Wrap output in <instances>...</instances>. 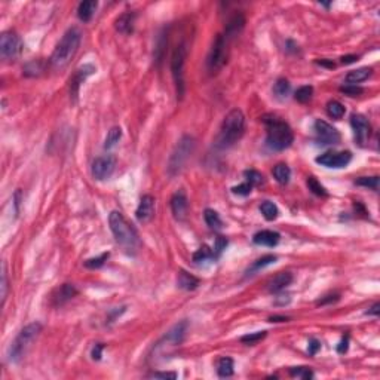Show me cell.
<instances>
[{
	"mask_svg": "<svg viewBox=\"0 0 380 380\" xmlns=\"http://www.w3.org/2000/svg\"><path fill=\"white\" fill-rule=\"evenodd\" d=\"M108 224L111 233L115 236L116 242L128 253V254H134L138 251V248L141 247V241L140 236L137 233V231L132 227V224H129L127 221V218L124 217V214L121 211H111L108 215Z\"/></svg>",
	"mask_w": 380,
	"mask_h": 380,
	"instance_id": "1",
	"label": "cell"
},
{
	"mask_svg": "<svg viewBox=\"0 0 380 380\" xmlns=\"http://www.w3.org/2000/svg\"><path fill=\"white\" fill-rule=\"evenodd\" d=\"M81 41H82V33L78 28H70L64 33L63 39L58 42V45L55 46L49 58L51 67L55 71L64 70L71 63V60L74 58L76 52H78L81 46Z\"/></svg>",
	"mask_w": 380,
	"mask_h": 380,
	"instance_id": "2",
	"label": "cell"
},
{
	"mask_svg": "<svg viewBox=\"0 0 380 380\" xmlns=\"http://www.w3.org/2000/svg\"><path fill=\"white\" fill-rule=\"evenodd\" d=\"M263 122L266 125V144L271 150H285L294 141V134L290 125L276 116H264Z\"/></svg>",
	"mask_w": 380,
	"mask_h": 380,
	"instance_id": "3",
	"label": "cell"
},
{
	"mask_svg": "<svg viewBox=\"0 0 380 380\" xmlns=\"http://www.w3.org/2000/svg\"><path fill=\"white\" fill-rule=\"evenodd\" d=\"M245 131V116L239 108H233L226 115L221 129H220V137L218 143L221 147H231L233 146Z\"/></svg>",
	"mask_w": 380,
	"mask_h": 380,
	"instance_id": "4",
	"label": "cell"
},
{
	"mask_svg": "<svg viewBox=\"0 0 380 380\" xmlns=\"http://www.w3.org/2000/svg\"><path fill=\"white\" fill-rule=\"evenodd\" d=\"M42 331V324L41 322H31L28 325H25L18 336L15 337V340L11 343L9 351H8V358L11 362H18L27 352V349L31 346L33 341L37 338V336Z\"/></svg>",
	"mask_w": 380,
	"mask_h": 380,
	"instance_id": "5",
	"label": "cell"
},
{
	"mask_svg": "<svg viewBox=\"0 0 380 380\" xmlns=\"http://www.w3.org/2000/svg\"><path fill=\"white\" fill-rule=\"evenodd\" d=\"M187 58V48L184 43H180L175 46L172 55H171V74L174 79L175 85V94L177 98L181 100L186 92V85H184V64Z\"/></svg>",
	"mask_w": 380,
	"mask_h": 380,
	"instance_id": "6",
	"label": "cell"
},
{
	"mask_svg": "<svg viewBox=\"0 0 380 380\" xmlns=\"http://www.w3.org/2000/svg\"><path fill=\"white\" fill-rule=\"evenodd\" d=\"M193 148H195V140L192 137L186 135L178 141V144L175 146L172 155H171L169 164H168V171L171 175H175L183 169L184 164L187 162L190 155H192Z\"/></svg>",
	"mask_w": 380,
	"mask_h": 380,
	"instance_id": "7",
	"label": "cell"
},
{
	"mask_svg": "<svg viewBox=\"0 0 380 380\" xmlns=\"http://www.w3.org/2000/svg\"><path fill=\"white\" fill-rule=\"evenodd\" d=\"M22 51V41L15 31H3L0 36V55L6 61L17 60Z\"/></svg>",
	"mask_w": 380,
	"mask_h": 380,
	"instance_id": "8",
	"label": "cell"
},
{
	"mask_svg": "<svg viewBox=\"0 0 380 380\" xmlns=\"http://www.w3.org/2000/svg\"><path fill=\"white\" fill-rule=\"evenodd\" d=\"M227 43L229 41L223 34H218L207 58V65L211 73L218 71L227 61Z\"/></svg>",
	"mask_w": 380,
	"mask_h": 380,
	"instance_id": "9",
	"label": "cell"
},
{
	"mask_svg": "<svg viewBox=\"0 0 380 380\" xmlns=\"http://www.w3.org/2000/svg\"><path fill=\"white\" fill-rule=\"evenodd\" d=\"M317 164L325 167V168H345L351 161H352V153L351 151H325L321 156H318Z\"/></svg>",
	"mask_w": 380,
	"mask_h": 380,
	"instance_id": "10",
	"label": "cell"
},
{
	"mask_svg": "<svg viewBox=\"0 0 380 380\" xmlns=\"http://www.w3.org/2000/svg\"><path fill=\"white\" fill-rule=\"evenodd\" d=\"M314 129H315V134H317V140L319 144H324V146H333V144H338L340 143V132L333 127L330 125L328 122L322 121V119H318L314 125Z\"/></svg>",
	"mask_w": 380,
	"mask_h": 380,
	"instance_id": "11",
	"label": "cell"
},
{
	"mask_svg": "<svg viewBox=\"0 0 380 380\" xmlns=\"http://www.w3.org/2000/svg\"><path fill=\"white\" fill-rule=\"evenodd\" d=\"M116 168V158L111 155H104L97 158L92 162V177L98 181L107 180L111 177V174L115 172Z\"/></svg>",
	"mask_w": 380,
	"mask_h": 380,
	"instance_id": "12",
	"label": "cell"
},
{
	"mask_svg": "<svg viewBox=\"0 0 380 380\" xmlns=\"http://www.w3.org/2000/svg\"><path fill=\"white\" fill-rule=\"evenodd\" d=\"M351 127L354 129V135L357 143H359L361 146L368 140L370 132H371V127L370 122L367 121V118L364 115H359V113H355V115L351 116Z\"/></svg>",
	"mask_w": 380,
	"mask_h": 380,
	"instance_id": "13",
	"label": "cell"
},
{
	"mask_svg": "<svg viewBox=\"0 0 380 380\" xmlns=\"http://www.w3.org/2000/svg\"><path fill=\"white\" fill-rule=\"evenodd\" d=\"M156 210V201L151 195H144L140 199V204L135 211V217L140 223H148L155 215Z\"/></svg>",
	"mask_w": 380,
	"mask_h": 380,
	"instance_id": "14",
	"label": "cell"
},
{
	"mask_svg": "<svg viewBox=\"0 0 380 380\" xmlns=\"http://www.w3.org/2000/svg\"><path fill=\"white\" fill-rule=\"evenodd\" d=\"M186 331H187V322L186 321H181L178 324H175L165 336L164 338L159 341L158 345H167V346H177L180 345L184 336H186Z\"/></svg>",
	"mask_w": 380,
	"mask_h": 380,
	"instance_id": "15",
	"label": "cell"
},
{
	"mask_svg": "<svg viewBox=\"0 0 380 380\" xmlns=\"http://www.w3.org/2000/svg\"><path fill=\"white\" fill-rule=\"evenodd\" d=\"M171 210L177 220H184L189 210V201L184 193V190H178L171 198Z\"/></svg>",
	"mask_w": 380,
	"mask_h": 380,
	"instance_id": "16",
	"label": "cell"
},
{
	"mask_svg": "<svg viewBox=\"0 0 380 380\" xmlns=\"http://www.w3.org/2000/svg\"><path fill=\"white\" fill-rule=\"evenodd\" d=\"M95 71H97V68H95L92 64H85V65H82L81 68L76 70L74 78H73V81L70 82V84H71V86H70V94H71L73 98L78 97V92H79V86H81V84L88 78V76L94 74Z\"/></svg>",
	"mask_w": 380,
	"mask_h": 380,
	"instance_id": "17",
	"label": "cell"
},
{
	"mask_svg": "<svg viewBox=\"0 0 380 380\" xmlns=\"http://www.w3.org/2000/svg\"><path fill=\"white\" fill-rule=\"evenodd\" d=\"M245 27V17L241 14V12H236L231 17V20L227 21L226 24V30H224V37L227 41L233 39V37H236Z\"/></svg>",
	"mask_w": 380,
	"mask_h": 380,
	"instance_id": "18",
	"label": "cell"
},
{
	"mask_svg": "<svg viewBox=\"0 0 380 380\" xmlns=\"http://www.w3.org/2000/svg\"><path fill=\"white\" fill-rule=\"evenodd\" d=\"M279 239H281L279 233L274 231H260L253 236V242L261 247H276Z\"/></svg>",
	"mask_w": 380,
	"mask_h": 380,
	"instance_id": "19",
	"label": "cell"
},
{
	"mask_svg": "<svg viewBox=\"0 0 380 380\" xmlns=\"http://www.w3.org/2000/svg\"><path fill=\"white\" fill-rule=\"evenodd\" d=\"M76 294H78V290L73 284H63L54 294L52 301L55 306H61L64 303H67L68 300H71Z\"/></svg>",
	"mask_w": 380,
	"mask_h": 380,
	"instance_id": "20",
	"label": "cell"
},
{
	"mask_svg": "<svg viewBox=\"0 0 380 380\" xmlns=\"http://www.w3.org/2000/svg\"><path fill=\"white\" fill-rule=\"evenodd\" d=\"M293 282V275L290 272H281L276 276H274L269 282V291L271 293H281Z\"/></svg>",
	"mask_w": 380,
	"mask_h": 380,
	"instance_id": "21",
	"label": "cell"
},
{
	"mask_svg": "<svg viewBox=\"0 0 380 380\" xmlns=\"http://www.w3.org/2000/svg\"><path fill=\"white\" fill-rule=\"evenodd\" d=\"M134 22H135V14L132 12H125L122 14L116 22H115V27L119 33L122 34H131L134 31Z\"/></svg>",
	"mask_w": 380,
	"mask_h": 380,
	"instance_id": "22",
	"label": "cell"
},
{
	"mask_svg": "<svg viewBox=\"0 0 380 380\" xmlns=\"http://www.w3.org/2000/svg\"><path fill=\"white\" fill-rule=\"evenodd\" d=\"M199 284H201V281H199L196 276L187 274L186 271H180V274H178V276H177V285H178V288L186 290V291H193V290H196V288L199 287Z\"/></svg>",
	"mask_w": 380,
	"mask_h": 380,
	"instance_id": "23",
	"label": "cell"
},
{
	"mask_svg": "<svg viewBox=\"0 0 380 380\" xmlns=\"http://www.w3.org/2000/svg\"><path fill=\"white\" fill-rule=\"evenodd\" d=\"M373 73V68L371 67H361V68H357V70H352L346 74L345 78V82L348 85H357L359 82H364L367 81L370 76Z\"/></svg>",
	"mask_w": 380,
	"mask_h": 380,
	"instance_id": "24",
	"label": "cell"
},
{
	"mask_svg": "<svg viewBox=\"0 0 380 380\" xmlns=\"http://www.w3.org/2000/svg\"><path fill=\"white\" fill-rule=\"evenodd\" d=\"M98 8V2H95V0H86V2H82L78 8V17L81 21L84 22H88L92 20L95 11Z\"/></svg>",
	"mask_w": 380,
	"mask_h": 380,
	"instance_id": "25",
	"label": "cell"
},
{
	"mask_svg": "<svg viewBox=\"0 0 380 380\" xmlns=\"http://www.w3.org/2000/svg\"><path fill=\"white\" fill-rule=\"evenodd\" d=\"M217 374L220 377H231L233 376V359L229 357H223L217 362Z\"/></svg>",
	"mask_w": 380,
	"mask_h": 380,
	"instance_id": "26",
	"label": "cell"
},
{
	"mask_svg": "<svg viewBox=\"0 0 380 380\" xmlns=\"http://www.w3.org/2000/svg\"><path fill=\"white\" fill-rule=\"evenodd\" d=\"M204 218H205V223L210 226V229L212 231H220L223 227V221L218 215L217 211L211 210V208H207L205 212H204Z\"/></svg>",
	"mask_w": 380,
	"mask_h": 380,
	"instance_id": "27",
	"label": "cell"
},
{
	"mask_svg": "<svg viewBox=\"0 0 380 380\" xmlns=\"http://www.w3.org/2000/svg\"><path fill=\"white\" fill-rule=\"evenodd\" d=\"M327 113H328V116L333 118V119H341V118L345 116L346 108H345V106L341 104L340 101L331 100V101H328V104H327Z\"/></svg>",
	"mask_w": 380,
	"mask_h": 380,
	"instance_id": "28",
	"label": "cell"
},
{
	"mask_svg": "<svg viewBox=\"0 0 380 380\" xmlns=\"http://www.w3.org/2000/svg\"><path fill=\"white\" fill-rule=\"evenodd\" d=\"M274 177L279 184H287L291 178V169L287 164H278L274 168Z\"/></svg>",
	"mask_w": 380,
	"mask_h": 380,
	"instance_id": "29",
	"label": "cell"
},
{
	"mask_svg": "<svg viewBox=\"0 0 380 380\" xmlns=\"http://www.w3.org/2000/svg\"><path fill=\"white\" fill-rule=\"evenodd\" d=\"M290 91H291V85H290V82H288L287 79H284V78L278 79L276 84L274 85V94H275V97H276L278 100H285V98L288 97Z\"/></svg>",
	"mask_w": 380,
	"mask_h": 380,
	"instance_id": "30",
	"label": "cell"
},
{
	"mask_svg": "<svg viewBox=\"0 0 380 380\" xmlns=\"http://www.w3.org/2000/svg\"><path fill=\"white\" fill-rule=\"evenodd\" d=\"M260 211H261L263 217H264L266 220H269V221H274V220L278 217V214H279L278 207H276L274 202H271V201H264V202H261V205H260Z\"/></svg>",
	"mask_w": 380,
	"mask_h": 380,
	"instance_id": "31",
	"label": "cell"
},
{
	"mask_svg": "<svg viewBox=\"0 0 380 380\" xmlns=\"http://www.w3.org/2000/svg\"><path fill=\"white\" fill-rule=\"evenodd\" d=\"M121 138H122V129L119 127H113L107 132V137H106V141H104V148H113L119 143Z\"/></svg>",
	"mask_w": 380,
	"mask_h": 380,
	"instance_id": "32",
	"label": "cell"
},
{
	"mask_svg": "<svg viewBox=\"0 0 380 380\" xmlns=\"http://www.w3.org/2000/svg\"><path fill=\"white\" fill-rule=\"evenodd\" d=\"M217 255L214 254V250L208 248L207 245H204L202 248H199L195 254H193V261L195 263H205V261H210V260H215Z\"/></svg>",
	"mask_w": 380,
	"mask_h": 380,
	"instance_id": "33",
	"label": "cell"
},
{
	"mask_svg": "<svg viewBox=\"0 0 380 380\" xmlns=\"http://www.w3.org/2000/svg\"><path fill=\"white\" fill-rule=\"evenodd\" d=\"M276 261V257L275 255H264V257H261V258H258V260H255L254 263H253V266H251V269H248V275H253V272H257V271H260V269H263V268H266V266H269V264H272V263H275Z\"/></svg>",
	"mask_w": 380,
	"mask_h": 380,
	"instance_id": "34",
	"label": "cell"
},
{
	"mask_svg": "<svg viewBox=\"0 0 380 380\" xmlns=\"http://www.w3.org/2000/svg\"><path fill=\"white\" fill-rule=\"evenodd\" d=\"M312 94H314V88L312 86H301V88H298L296 91L294 98L298 103H308L312 98Z\"/></svg>",
	"mask_w": 380,
	"mask_h": 380,
	"instance_id": "35",
	"label": "cell"
},
{
	"mask_svg": "<svg viewBox=\"0 0 380 380\" xmlns=\"http://www.w3.org/2000/svg\"><path fill=\"white\" fill-rule=\"evenodd\" d=\"M108 257H110V254H108V253H104V254H101V255H98V257L88 258V260L85 261V268H88V269H98V268H101V266L107 261Z\"/></svg>",
	"mask_w": 380,
	"mask_h": 380,
	"instance_id": "36",
	"label": "cell"
},
{
	"mask_svg": "<svg viewBox=\"0 0 380 380\" xmlns=\"http://www.w3.org/2000/svg\"><path fill=\"white\" fill-rule=\"evenodd\" d=\"M308 187H309V190H312V192H314L315 195H318V196H327V195H328L327 190H325V187H324L315 177H309V178H308Z\"/></svg>",
	"mask_w": 380,
	"mask_h": 380,
	"instance_id": "37",
	"label": "cell"
},
{
	"mask_svg": "<svg viewBox=\"0 0 380 380\" xmlns=\"http://www.w3.org/2000/svg\"><path fill=\"white\" fill-rule=\"evenodd\" d=\"M355 184L362 186V187H368L371 190H379V177H359L358 180H355Z\"/></svg>",
	"mask_w": 380,
	"mask_h": 380,
	"instance_id": "38",
	"label": "cell"
},
{
	"mask_svg": "<svg viewBox=\"0 0 380 380\" xmlns=\"http://www.w3.org/2000/svg\"><path fill=\"white\" fill-rule=\"evenodd\" d=\"M266 337V331H255V333H250L247 336L241 337V341L245 345H255L260 340H263Z\"/></svg>",
	"mask_w": 380,
	"mask_h": 380,
	"instance_id": "39",
	"label": "cell"
},
{
	"mask_svg": "<svg viewBox=\"0 0 380 380\" xmlns=\"http://www.w3.org/2000/svg\"><path fill=\"white\" fill-rule=\"evenodd\" d=\"M244 175H245V178H247V181L254 187V186H260L263 181H264V177L258 172V171H255V169H247L245 172H244Z\"/></svg>",
	"mask_w": 380,
	"mask_h": 380,
	"instance_id": "40",
	"label": "cell"
},
{
	"mask_svg": "<svg viewBox=\"0 0 380 380\" xmlns=\"http://www.w3.org/2000/svg\"><path fill=\"white\" fill-rule=\"evenodd\" d=\"M43 67L41 61H31L24 67V74L25 76H39L42 73Z\"/></svg>",
	"mask_w": 380,
	"mask_h": 380,
	"instance_id": "41",
	"label": "cell"
},
{
	"mask_svg": "<svg viewBox=\"0 0 380 380\" xmlns=\"http://www.w3.org/2000/svg\"><path fill=\"white\" fill-rule=\"evenodd\" d=\"M290 374L293 377H300V379H312L314 373L308 367H293L290 370Z\"/></svg>",
	"mask_w": 380,
	"mask_h": 380,
	"instance_id": "42",
	"label": "cell"
},
{
	"mask_svg": "<svg viewBox=\"0 0 380 380\" xmlns=\"http://www.w3.org/2000/svg\"><path fill=\"white\" fill-rule=\"evenodd\" d=\"M251 190H253V186L248 181H245V183H242L239 186L232 187V193L238 195V196H248L251 193Z\"/></svg>",
	"mask_w": 380,
	"mask_h": 380,
	"instance_id": "43",
	"label": "cell"
},
{
	"mask_svg": "<svg viewBox=\"0 0 380 380\" xmlns=\"http://www.w3.org/2000/svg\"><path fill=\"white\" fill-rule=\"evenodd\" d=\"M2 303H5L6 296H8V272H6V263L2 264Z\"/></svg>",
	"mask_w": 380,
	"mask_h": 380,
	"instance_id": "44",
	"label": "cell"
},
{
	"mask_svg": "<svg viewBox=\"0 0 380 380\" xmlns=\"http://www.w3.org/2000/svg\"><path fill=\"white\" fill-rule=\"evenodd\" d=\"M226 247H227V239L224 236H217V239L214 242V248H212L214 254L218 257L223 253V250H226Z\"/></svg>",
	"mask_w": 380,
	"mask_h": 380,
	"instance_id": "45",
	"label": "cell"
},
{
	"mask_svg": "<svg viewBox=\"0 0 380 380\" xmlns=\"http://www.w3.org/2000/svg\"><path fill=\"white\" fill-rule=\"evenodd\" d=\"M340 91L343 92V94H346V95H349V97H357V95L362 94V88H359V86H357V85H346V86H341Z\"/></svg>",
	"mask_w": 380,
	"mask_h": 380,
	"instance_id": "46",
	"label": "cell"
},
{
	"mask_svg": "<svg viewBox=\"0 0 380 380\" xmlns=\"http://www.w3.org/2000/svg\"><path fill=\"white\" fill-rule=\"evenodd\" d=\"M321 349V343L317 340V338H311L309 340V346H308V352H309V355H317L318 354V351Z\"/></svg>",
	"mask_w": 380,
	"mask_h": 380,
	"instance_id": "47",
	"label": "cell"
},
{
	"mask_svg": "<svg viewBox=\"0 0 380 380\" xmlns=\"http://www.w3.org/2000/svg\"><path fill=\"white\" fill-rule=\"evenodd\" d=\"M147 377L151 379H177V373H161V371H155L147 374Z\"/></svg>",
	"mask_w": 380,
	"mask_h": 380,
	"instance_id": "48",
	"label": "cell"
},
{
	"mask_svg": "<svg viewBox=\"0 0 380 380\" xmlns=\"http://www.w3.org/2000/svg\"><path fill=\"white\" fill-rule=\"evenodd\" d=\"M103 349H104V345H103V343H97V345L94 346V349H92V354H91L92 359H95V361L101 359V354H103Z\"/></svg>",
	"mask_w": 380,
	"mask_h": 380,
	"instance_id": "49",
	"label": "cell"
},
{
	"mask_svg": "<svg viewBox=\"0 0 380 380\" xmlns=\"http://www.w3.org/2000/svg\"><path fill=\"white\" fill-rule=\"evenodd\" d=\"M348 348H349V338H348V337H343V338L340 340L338 346H337V352H338V354H345V352L348 351Z\"/></svg>",
	"mask_w": 380,
	"mask_h": 380,
	"instance_id": "50",
	"label": "cell"
},
{
	"mask_svg": "<svg viewBox=\"0 0 380 380\" xmlns=\"http://www.w3.org/2000/svg\"><path fill=\"white\" fill-rule=\"evenodd\" d=\"M355 61H358V55H346L341 58V64H352Z\"/></svg>",
	"mask_w": 380,
	"mask_h": 380,
	"instance_id": "51",
	"label": "cell"
},
{
	"mask_svg": "<svg viewBox=\"0 0 380 380\" xmlns=\"http://www.w3.org/2000/svg\"><path fill=\"white\" fill-rule=\"evenodd\" d=\"M336 300H338V296H327V298H322L318 301V305H325V303H331Z\"/></svg>",
	"mask_w": 380,
	"mask_h": 380,
	"instance_id": "52",
	"label": "cell"
},
{
	"mask_svg": "<svg viewBox=\"0 0 380 380\" xmlns=\"http://www.w3.org/2000/svg\"><path fill=\"white\" fill-rule=\"evenodd\" d=\"M379 309H380V305H379V303H376V305H373V306L370 308V311L367 312V315H374V317H377V315H379Z\"/></svg>",
	"mask_w": 380,
	"mask_h": 380,
	"instance_id": "53",
	"label": "cell"
},
{
	"mask_svg": "<svg viewBox=\"0 0 380 380\" xmlns=\"http://www.w3.org/2000/svg\"><path fill=\"white\" fill-rule=\"evenodd\" d=\"M317 64H319V65H324V67H328V68H334V67H336V65H334V63H331V61H327V60L317 61Z\"/></svg>",
	"mask_w": 380,
	"mask_h": 380,
	"instance_id": "54",
	"label": "cell"
},
{
	"mask_svg": "<svg viewBox=\"0 0 380 380\" xmlns=\"http://www.w3.org/2000/svg\"><path fill=\"white\" fill-rule=\"evenodd\" d=\"M269 321L271 322H285V321H288V318L287 317H272V318H269Z\"/></svg>",
	"mask_w": 380,
	"mask_h": 380,
	"instance_id": "55",
	"label": "cell"
}]
</instances>
